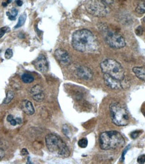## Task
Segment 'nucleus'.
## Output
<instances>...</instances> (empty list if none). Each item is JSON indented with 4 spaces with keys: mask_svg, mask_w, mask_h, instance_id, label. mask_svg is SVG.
<instances>
[{
    "mask_svg": "<svg viewBox=\"0 0 145 164\" xmlns=\"http://www.w3.org/2000/svg\"><path fill=\"white\" fill-rule=\"evenodd\" d=\"M137 162L139 163H144L145 162V155H140L137 159Z\"/></svg>",
    "mask_w": 145,
    "mask_h": 164,
    "instance_id": "bb28decb",
    "label": "nucleus"
},
{
    "mask_svg": "<svg viewBox=\"0 0 145 164\" xmlns=\"http://www.w3.org/2000/svg\"><path fill=\"white\" fill-rule=\"evenodd\" d=\"M103 2H104L107 5H110L112 4L114 2V0H101Z\"/></svg>",
    "mask_w": 145,
    "mask_h": 164,
    "instance_id": "c85d7f7f",
    "label": "nucleus"
},
{
    "mask_svg": "<svg viewBox=\"0 0 145 164\" xmlns=\"http://www.w3.org/2000/svg\"><path fill=\"white\" fill-rule=\"evenodd\" d=\"M133 72L138 78L145 82V67H134Z\"/></svg>",
    "mask_w": 145,
    "mask_h": 164,
    "instance_id": "4468645a",
    "label": "nucleus"
},
{
    "mask_svg": "<svg viewBox=\"0 0 145 164\" xmlns=\"http://www.w3.org/2000/svg\"><path fill=\"white\" fill-rule=\"evenodd\" d=\"M30 94L33 100L36 102H42L45 99V94L42 87L39 85H36L32 87Z\"/></svg>",
    "mask_w": 145,
    "mask_h": 164,
    "instance_id": "f8f14e48",
    "label": "nucleus"
},
{
    "mask_svg": "<svg viewBox=\"0 0 145 164\" xmlns=\"http://www.w3.org/2000/svg\"><path fill=\"white\" fill-rule=\"evenodd\" d=\"M9 30H10V28L7 26L0 28V38H1L2 36L4 35L6 32H8Z\"/></svg>",
    "mask_w": 145,
    "mask_h": 164,
    "instance_id": "393cba45",
    "label": "nucleus"
},
{
    "mask_svg": "<svg viewBox=\"0 0 145 164\" xmlns=\"http://www.w3.org/2000/svg\"><path fill=\"white\" fill-rule=\"evenodd\" d=\"M34 65L38 71L41 73H46L49 70V63L46 58L43 54H41L34 62Z\"/></svg>",
    "mask_w": 145,
    "mask_h": 164,
    "instance_id": "1a4fd4ad",
    "label": "nucleus"
},
{
    "mask_svg": "<svg viewBox=\"0 0 145 164\" xmlns=\"http://www.w3.org/2000/svg\"><path fill=\"white\" fill-rule=\"evenodd\" d=\"M28 163H31V162H30V158H28Z\"/></svg>",
    "mask_w": 145,
    "mask_h": 164,
    "instance_id": "72a5a7b5",
    "label": "nucleus"
},
{
    "mask_svg": "<svg viewBox=\"0 0 145 164\" xmlns=\"http://www.w3.org/2000/svg\"><path fill=\"white\" fill-rule=\"evenodd\" d=\"M54 57L59 63L63 65H69L71 63V58L66 50L58 49L54 51Z\"/></svg>",
    "mask_w": 145,
    "mask_h": 164,
    "instance_id": "6e6552de",
    "label": "nucleus"
},
{
    "mask_svg": "<svg viewBox=\"0 0 145 164\" xmlns=\"http://www.w3.org/2000/svg\"><path fill=\"white\" fill-rule=\"evenodd\" d=\"M76 74L79 78L84 80H90L93 78V72L85 66H79L76 69Z\"/></svg>",
    "mask_w": 145,
    "mask_h": 164,
    "instance_id": "9d476101",
    "label": "nucleus"
},
{
    "mask_svg": "<svg viewBox=\"0 0 145 164\" xmlns=\"http://www.w3.org/2000/svg\"><path fill=\"white\" fill-rule=\"evenodd\" d=\"M14 98V93L12 92V91H8L7 92L6 94V97L3 100V103L4 104H9L11 101H12Z\"/></svg>",
    "mask_w": 145,
    "mask_h": 164,
    "instance_id": "6ab92c4d",
    "label": "nucleus"
},
{
    "mask_svg": "<svg viewBox=\"0 0 145 164\" xmlns=\"http://www.w3.org/2000/svg\"><path fill=\"white\" fill-rule=\"evenodd\" d=\"M104 32L105 34V41L112 48L121 49L125 46V40L120 34L109 30H104Z\"/></svg>",
    "mask_w": 145,
    "mask_h": 164,
    "instance_id": "0eeeda50",
    "label": "nucleus"
},
{
    "mask_svg": "<svg viewBox=\"0 0 145 164\" xmlns=\"http://www.w3.org/2000/svg\"><path fill=\"white\" fill-rule=\"evenodd\" d=\"M78 145L81 148H85L88 145V141L86 138H83L79 141Z\"/></svg>",
    "mask_w": 145,
    "mask_h": 164,
    "instance_id": "412c9836",
    "label": "nucleus"
},
{
    "mask_svg": "<svg viewBox=\"0 0 145 164\" xmlns=\"http://www.w3.org/2000/svg\"><path fill=\"white\" fill-rule=\"evenodd\" d=\"M72 45L75 50L81 53H96L100 49V44L96 36L87 29L74 32L72 37Z\"/></svg>",
    "mask_w": 145,
    "mask_h": 164,
    "instance_id": "f257e3e1",
    "label": "nucleus"
},
{
    "mask_svg": "<svg viewBox=\"0 0 145 164\" xmlns=\"http://www.w3.org/2000/svg\"><path fill=\"white\" fill-rule=\"evenodd\" d=\"M144 22H145V17L144 18Z\"/></svg>",
    "mask_w": 145,
    "mask_h": 164,
    "instance_id": "f704fd0d",
    "label": "nucleus"
},
{
    "mask_svg": "<svg viewBox=\"0 0 145 164\" xmlns=\"http://www.w3.org/2000/svg\"><path fill=\"white\" fill-rule=\"evenodd\" d=\"M112 121L114 125L123 126L129 123V114L126 109L118 102L112 103L110 106Z\"/></svg>",
    "mask_w": 145,
    "mask_h": 164,
    "instance_id": "39448f33",
    "label": "nucleus"
},
{
    "mask_svg": "<svg viewBox=\"0 0 145 164\" xmlns=\"http://www.w3.org/2000/svg\"><path fill=\"white\" fill-rule=\"evenodd\" d=\"M63 132L65 134V135L68 138H70L71 137V131L69 129V127L67 125H64L63 126Z\"/></svg>",
    "mask_w": 145,
    "mask_h": 164,
    "instance_id": "aec40b11",
    "label": "nucleus"
},
{
    "mask_svg": "<svg viewBox=\"0 0 145 164\" xmlns=\"http://www.w3.org/2000/svg\"><path fill=\"white\" fill-rule=\"evenodd\" d=\"M18 10L16 9V8H12L11 9L9 12H6V14H7V16H8V18L10 20H14L16 19V18L18 15Z\"/></svg>",
    "mask_w": 145,
    "mask_h": 164,
    "instance_id": "f3484780",
    "label": "nucleus"
},
{
    "mask_svg": "<svg viewBox=\"0 0 145 164\" xmlns=\"http://www.w3.org/2000/svg\"><path fill=\"white\" fill-rule=\"evenodd\" d=\"M3 155H4V154H3V152L2 150H1V149H0V158H2Z\"/></svg>",
    "mask_w": 145,
    "mask_h": 164,
    "instance_id": "473e14b6",
    "label": "nucleus"
},
{
    "mask_svg": "<svg viewBox=\"0 0 145 164\" xmlns=\"http://www.w3.org/2000/svg\"><path fill=\"white\" fill-rule=\"evenodd\" d=\"M104 79L106 86L112 89L118 90L120 88H124V87L122 82H120L118 80L112 78L110 75L107 74H104Z\"/></svg>",
    "mask_w": 145,
    "mask_h": 164,
    "instance_id": "9b49d317",
    "label": "nucleus"
},
{
    "mask_svg": "<svg viewBox=\"0 0 145 164\" xmlns=\"http://www.w3.org/2000/svg\"><path fill=\"white\" fill-rule=\"evenodd\" d=\"M7 121H8V122H10V125L12 126H16L18 124L16 118H14V116L12 114H10L8 116V117H7Z\"/></svg>",
    "mask_w": 145,
    "mask_h": 164,
    "instance_id": "4be33fe9",
    "label": "nucleus"
},
{
    "mask_svg": "<svg viewBox=\"0 0 145 164\" xmlns=\"http://www.w3.org/2000/svg\"><path fill=\"white\" fill-rule=\"evenodd\" d=\"M85 8L89 14L97 17L106 16L110 12L108 5L101 0H88L85 3Z\"/></svg>",
    "mask_w": 145,
    "mask_h": 164,
    "instance_id": "423d86ee",
    "label": "nucleus"
},
{
    "mask_svg": "<svg viewBox=\"0 0 145 164\" xmlns=\"http://www.w3.org/2000/svg\"><path fill=\"white\" fill-rule=\"evenodd\" d=\"M142 112L143 113V114L145 116V103L143 105V106H142Z\"/></svg>",
    "mask_w": 145,
    "mask_h": 164,
    "instance_id": "2f4dec72",
    "label": "nucleus"
},
{
    "mask_svg": "<svg viewBox=\"0 0 145 164\" xmlns=\"http://www.w3.org/2000/svg\"><path fill=\"white\" fill-rule=\"evenodd\" d=\"M135 32H136V34L138 36H141V35L143 34V27L140 26H138L137 28L136 29Z\"/></svg>",
    "mask_w": 145,
    "mask_h": 164,
    "instance_id": "a878e982",
    "label": "nucleus"
},
{
    "mask_svg": "<svg viewBox=\"0 0 145 164\" xmlns=\"http://www.w3.org/2000/svg\"><path fill=\"white\" fill-rule=\"evenodd\" d=\"M21 154L22 155H28L29 154V153L28 151V150L26 149H23L21 151Z\"/></svg>",
    "mask_w": 145,
    "mask_h": 164,
    "instance_id": "c756f323",
    "label": "nucleus"
},
{
    "mask_svg": "<svg viewBox=\"0 0 145 164\" xmlns=\"http://www.w3.org/2000/svg\"><path fill=\"white\" fill-rule=\"evenodd\" d=\"M142 133V131L140 130H135V131H133L131 133H130V137H131L133 139H135L137 137H139V135L140 134V133Z\"/></svg>",
    "mask_w": 145,
    "mask_h": 164,
    "instance_id": "b1692460",
    "label": "nucleus"
},
{
    "mask_svg": "<svg viewBox=\"0 0 145 164\" xmlns=\"http://www.w3.org/2000/svg\"><path fill=\"white\" fill-rule=\"evenodd\" d=\"M136 12L139 14H144L145 13V1L140 0L136 7Z\"/></svg>",
    "mask_w": 145,
    "mask_h": 164,
    "instance_id": "2eb2a0df",
    "label": "nucleus"
},
{
    "mask_svg": "<svg viewBox=\"0 0 145 164\" xmlns=\"http://www.w3.org/2000/svg\"><path fill=\"white\" fill-rule=\"evenodd\" d=\"M16 3L18 6H22L23 4V2L22 0H16Z\"/></svg>",
    "mask_w": 145,
    "mask_h": 164,
    "instance_id": "7c9ffc66",
    "label": "nucleus"
},
{
    "mask_svg": "<svg viewBox=\"0 0 145 164\" xmlns=\"http://www.w3.org/2000/svg\"><path fill=\"white\" fill-rule=\"evenodd\" d=\"M100 67L103 74L110 75L112 78L120 82L124 81L125 77L124 69L118 61L108 59L101 62Z\"/></svg>",
    "mask_w": 145,
    "mask_h": 164,
    "instance_id": "20e7f679",
    "label": "nucleus"
},
{
    "mask_svg": "<svg viewBox=\"0 0 145 164\" xmlns=\"http://www.w3.org/2000/svg\"><path fill=\"white\" fill-rule=\"evenodd\" d=\"M13 56V51L12 49H8L6 50L5 53V58L6 59H10V58H12Z\"/></svg>",
    "mask_w": 145,
    "mask_h": 164,
    "instance_id": "5701e85b",
    "label": "nucleus"
},
{
    "mask_svg": "<svg viewBox=\"0 0 145 164\" xmlns=\"http://www.w3.org/2000/svg\"><path fill=\"white\" fill-rule=\"evenodd\" d=\"M21 108L24 113L28 115H32L34 113V108L33 105L28 100H24L21 104Z\"/></svg>",
    "mask_w": 145,
    "mask_h": 164,
    "instance_id": "ddd939ff",
    "label": "nucleus"
},
{
    "mask_svg": "<svg viewBox=\"0 0 145 164\" xmlns=\"http://www.w3.org/2000/svg\"><path fill=\"white\" fill-rule=\"evenodd\" d=\"M130 147V145H128V146L125 149L124 151L123 152V154H122V158H121V159H120V162H124V155H125V154H126V153L127 151H128V149Z\"/></svg>",
    "mask_w": 145,
    "mask_h": 164,
    "instance_id": "cd10ccee",
    "label": "nucleus"
},
{
    "mask_svg": "<svg viewBox=\"0 0 145 164\" xmlns=\"http://www.w3.org/2000/svg\"><path fill=\"white\" fill-rule=\"evenodd\" d=\"M46 145L49 151L62 158L70 155L69 149L61 137L54 134H49L46 137Z\"/></svg>",
    "mask_w": 145,
    "mask_h": 164,
    "instance_id": "7ed1b4c3",
    "label": "nucleus"
},
{
    "mask_svg": "<svg viewBox=\"0 0 145 164\" xmlns=\"http://www.w3.org/2000/svg\"><path fill=\"white\" fill-rule=\"evenodd\" d=\"M26 14H23L20 16L19 20H18V24H16V26L14 27V28H18L21 26H22L24 24L25 22H26Z\"/></svg>",
    "mask_w": 145,
    "mask_h": 164,
    "instance_id": "a211bd4d",
    "label": "nucleus"
},
{
    "mask_svg": "<svg viewBox=\"0 0 145 164\" xmlns=\"http://www.w3.org/2000/svg\"><path fill=\"white\" fill-rule=\"evenodd\" d=\"M124 143V137L117 131H106L100 136V146L103 150L121 148Z\"/></svg>",
    "mask_w": 145,
    "mask_h": 164,
    "instance_id": "f03ea898",
    "label": "nucleus"
},
{
    "mask_svg": "<svg viewBox=\"0 0 145 164\" xmlns=\"http://www.w3.org/2000/svg\"><path fill=\"white\" fill-rule=\"evenodd\" d=\"M22 80L26 83H30L34 81V78L31 74H24L22 75Z\"/></svg>",
    "mask_w": 145,
    "mask_h": 164,
    "instance_id": "dca6fc26",
    "label": "nucleus"
}]
</instances>
